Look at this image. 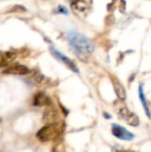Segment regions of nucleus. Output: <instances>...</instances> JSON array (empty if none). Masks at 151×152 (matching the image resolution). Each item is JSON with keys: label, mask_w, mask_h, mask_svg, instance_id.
I'll use <instances>...</instances> for the list:
<instances>
[{"label": "nucleus", "mask_w": 151, "mask_h": 152, "mask_svg": "<svg viewBox=\"0 0 151 152\" xmlns=\"http://www.w3.org/2000/svg\"><path fill=\"white\" fill-rule=\"evenodd\" d=\"M67 37H69V42L71 44V46L79 54L87 55L90 54L93 51L92 44L82 34L78 33V32H71L69 33Z\"/></svg>", "instance_id": "nucleus-1"}, {"label": "nucleus", "mask_w": 151, "mask_h": 152, "mask_svg": "<svg viewBox=\"0 0 151 152\" xmlns=\"http://www.w3.org/2000/svg\"><path fill=\"white\" fill-rule=\"evenodd\" d=\"M92 6V0H73L71 7L79 12H86Z\"/></svg>", "instance_id": "nucleus-5"}, {"label": "nucleus", "mask_w": 151, "mask_h": 152, "mask_svg": "<svg viewBox=\"0 0 151 152\" xmlns=\"http://www.w3.org/2000/svg\"><path fill=\"white\" fill-rule=\"evenodd\" d=\"M62 130V126L60 123L55 122V123H49L42 127L36 134V138L40 142H49V141H53L59 137Z\"/></svg>", "instance_id": "nucleus-2"}, {"label": "nucleus", "mask_w": 151, "mask_h": 152, "mask_svg": "<svg viewBox=\"0 0 151 152\" xmlns=\"http://www.w3.org/2000/svg\"><path fill=\"white\" fill-rule=\"evenodd\" d=\"M57 119V112L54 108H48L44 113V120L49 123H55Z\"/></svg>", "instance_id": "nucleus-11"}, {"label": "nucleus", "mask_w": 151, "mask_h": 152, "mask_svg": "<svg viewBox=\"0 0 151 152\" xmlns=\"http://www.w3.org/2000/svg\"><path fill=\"white\" fill-rule=\"evenodd\" d=\"M112 134H114L116 138L120 139V140L124 141H131L133 139V134L121 125H117V124H113L112 125Z\"/></svg>", "instance_id": "nucleus-4"}, {"label": "nucleus", "mask_w": 151, "mask_h": 152, "mask_svg": "<svg viewBox=\"0 0 151 152\" xmlns=\"http://www.w3.org/2000/svg\"><path fill=\"white\" fill-rule=\"evenodd\" d=\"M112 82H113V86H114V90L116 95L118 96L119 99L124 100L126 98V91H125V88L123 87V85L119 82V80L113 78L112 79Z\"/></svg>", "instance_id": "nucleus-10"}, {"label": "nucleus", "mask_w": 151, "mask_h": 152, "mask_svg": "<svg viewBox=\"0 0 151 152\" xmlns=\"http://www.w3.org/2000/svg\"><path fill=\"white\" fill-rule=\"evenodd\" d=\"M119 117L122 119L123 121H125L127 124L131 126H138L140 123L139 117L133 113L131 111H129L127 108H122L119 111Z\"/></svg>", "instance_id": "nucleus-3"}, {"label": "nucleus", "mask_w": 151, "mask_h": 152, "mask_svg": "<svg viewBox=\"0 0 151 152\" xmlns=\"http://www.w3.org/2000/svg\"><path fill=\"white\" fill-rule=\"evenodd\" d=\"M139 96H140V99H141V102L144 107V110H145V113L149 118H151V114H150V111H149V108H148V104L146 102V98H145V95H144V92H143V87L142 85H140L139 87Z\"/></svg>", "instance_id": "nucleus-12"}, {"label": "nucleus", "mask_w": 151, "mask_h": 152, "mask_svg": "<svg viewBox=\"0 0 151 152\" xmlns=\"http://www.w3.org/2000/svg\"><path fill=\"white\" fill-rule=\"evenodd\" d=\"M16 57L17 55L14 52H6L4 54L0 55V68H7L9 65H12V63L16 59Z\"/></svg>", "instance_id": "nucleus-9"}, {"label": "nucleus", "mask_w": 151, "mask_h": 152, "mask_svg": "<svg viewBox=\"0 0 151 152\" xmlns=\"http://www.w3.org/2000/svg\"><path fill=\"white\" fill-rule=\"evenodd\" d=\"M29 72V69L27 66L22 65V64H12L7 68L4 69V74L8 75H19V76H23Z\"/></svg>", "instance_id": "nucleus-6"}, {"label": "nucleus", "mask_w": 151, "mask_h": 152, "mask_svg": "<svg viewBox=\"0 0 151 152\" xmlns=\"http://www.w3.org/2000/svg\"><path fill=\"white\" fill-rule=\"evenodd\" d=\"M33 104L36 107H49L52 104V100L44 92H38L33 97Z\"/></svg>", "instance_id": "nucleus-7"}, {"label": "nucleus", "mask_w": 151, "mask_h": 152, "mask_svg": "<svg viewBox=\"0 0 151 152\" xmlns=\"http://www.w3.org/2000/svg\"><path fill=\"white\" fill-rule=\"evenodd\" d=\"M118 152H133V151H129V150H119Z\"/></svg>", "instance_id": "nucleus-13"}, {"label": "nucleus", "mask_w": 151, "mask_h": 152, "mask_svg": "<svg viewBox=\"0 0 151 152\" xmlns=\"http://www.w3.org/2000/svg\"><path fill=\"white\" fill-rule=\"evenodd\" d=\"M51 50V52L53 53V55H54L56 58H58L59 60H61L63 62V63L65 64L66 66H69V68H71V70H74V72H79V69H78V67H77V65L75 63H74L73 61L71 60L69 58H67L66 56H64V55L62 54V53H60V52H58V51L56 50V49H54L52 47V48L50 49Z\"/></svg>", "instance_id": "nucleus-8"}]
</instances>
